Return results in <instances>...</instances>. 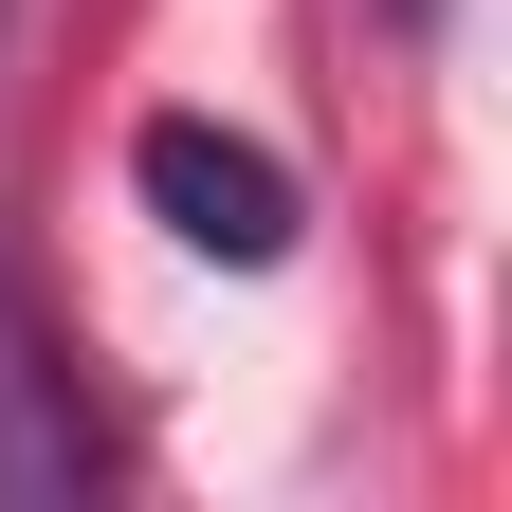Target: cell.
<instances>
[{
  "label": "cell",
  "mask_w": 512,
  "mask_h": 512,
  "mask_svg": "<svg viewBox=\"0 0 512 512\" xmlns=\"http://www.w3.org/2000/svg\"><path fill=\"white\" fill-rule=\"evenodd\" d=\"M55 494H92V439H74V403H55V348L19 311V256H0V512H55Z\"/></svg>",
  "instance_id": "7a4b0ae2"
},
{
  "label": "cell",
  "mask_w": 512,
  "mask_h": 512,
  "mask_svg": "<svg viewBox=\"0 0 512 512\" xmlns=\"http://www.w3.org/2000/svg\"><path fill=\"white\" fill-rule=\"evenodd\" d=\"M128 183H147V220L183 238V256H220V275H275L293 256V165L256 147V128H220V110H147L128 128Z\"/></svg>",
  "instance_id": "6da1fadb"
}]
</instances>
